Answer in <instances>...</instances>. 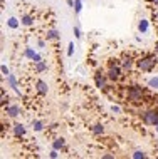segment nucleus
<instances>
[{"mask_svg":"<svg viewBox=\"0 0 158 159\" xmlns=\"http://www.w3.org/2000/svg\"><path fill=\"white\" fill-rule=\"evenodd\" d=\"M155 64H157V59H155V57H146V59L140 60V69L141 70H150Z\"/></svg>","mask_w":158,"mask_h":159,"instance_id":"1","label":"nucleus"},{"mask_svg":"<svg viewBox=\"0 0 158 159\" xmlns=\"http://www.w3.org/2000/svg\"><path fill=\"white\" fill-rule=\"evenodd\" d=\"M145 122L146 124H155L158 126V112H153V110H150L145 114Z\"/></svg>","mask_w":158,"mask_h":159,"instance_id":"2","label":"nucleus"},{"mask_svg":"<svg viewBox=\"0 0 158 159\" xmlns=\"http://www.w3.org/2000/svg\"><path fill=\"white\" fill-rule=\"evenodd\" d=\"M141 97V90L140 89H131L129 90V99L131 100H138Z\"/></svg>","mask_w":158,"mask_h":159,"instance_id":"3","label":"nucleus"},{"mask_svg":"<svg viewBox=\"0 0 158 159\" xmlns=\"http://www.w3.org/2000/svg\"><path fill=\"white\" fill-rule=\"evenodd\" d=\"M37 89H39L40 94H46V92H47V86H46V82L39 80V82H37Z\"/></svg>","mask_w":158,"mask_h":159,"instance_id":"4","label":"nucleus"},{"mask_svg":"<svg viewBox=\"0 0 158 159\" xmlns=\"http://www.w3.org/2000/svg\"><path fill=\"white\" fill-rule=\"evenodd\" d=\"M118 75H119V69H118V67H113V69L109 70V77H111V79H116Z\"/></svg>","mask_w":158,"mask_h":159,"instance_id":"5","label":"nucleus"},{"mask_svg":"<svg viewBox=\"0 0 158 159\" xmlns=\"http://www.w3.org/2000/svg\"><path fill=\"white\" fill-rule=\"evenodd\" d=\"M7 112H9L12 117H14V116H17V114H19V107H15V106H12V107H7Z\"/></svg>","mask_w":158,"mask_h":159,"instance_id":"6","label":"nucleus"},{"mask_svg":"<svg viewBox=\"0 0 158 159\" xmlns=\"http://www.w3.org/2000/svg\"><path fill=\"white\" fill-rule=\"evenodd\" d=\"M61 35H59V32L57 30H50L49 34H47V39H59Z\"/></svg>","mask_w":158,"mask_h":159,"instance_id":"7","label":"nucleus"},{"mask_svg":"<svg viewBox=\"0 0 158 159\" xmlns=\"http://www.w3.org/2000/svg\"><path fill=\"white\" fill-rule=\"evenodd\" d=\"M24 132H25V129H24V126H20V124H17V126H15V134H17V136H22Z\"/></svg>","mask_w":158,"mask_h":159,"instance_id":"8","label":"nucleus"},{"mask_svg":"<svg viewBox=\"0 0 158 159\" xmlns=\"http://www.w3.org/2000/svg\"><path fill=\"white\" fill-rule=\"evenodd\" d=\"M64 146V139H57L56 142H54V149H59V148H62Z\"/></svg>","mask_w":158,"mask_h":159,"instance_id":"9","label":"nucleus"},{"mask_svg":"<svg viewBox=\"0 0 158 159\" xmlns=\"http://www.w3.org/2000/svg\"><path fill=\"white\" fill-rule=\"evenodd\" d=\"M146 29H148V24H146V20H141V22H140V30H141V32H145Z\"/></svg>","mask_w":158,"mask_h":159,"instance_id":"10","label":"nucleus"},{"mask_svg":"<svg viewBox=\"0 0 158 159\" xmlns=\"http://www.w3.org/2000/svg\"><path fill=\"white\" fill-rule=\"evenodd\" d=\"M150 87H153V89H158V77L150 80Z\"/></svg>","mask_w":158,"mask_h":159,"instance_id":"11","label":"nucleus"},{"mask_svg":"<svg viewBox=\"0 0 158 159\" xmlns=\"http://www.w3.org/2000/svg\"><path fill=\"white\" fill-rule=\"evenodd\" d=\"M22 24H24V25H30V24H32V17H24V19H22Z\"/></svg>","mask_w":158,"mask_h":159,"instance_id":"12","label":"nucleus"},{"mask_svg":"<svg viewBox=\"0 0 158 159\" xmlns=\"http://www.w3.org/2000/svg\"><path fill=\"white\" fill-rule=\"evenodd\" d=\"M9 25L12 27V29H15V27H17L19 24H17V20H15V19H10V20H9Z\"/></svg>","mask_w":158,"mask_h":159,"instance_id":"13","label":"nucleus"},{"mask_svg":"<svg viewBox=\"0 0 158 159\" xmlns=\"http://www.w3.org/2000/svg\"><path fill=\"white\" fill-rule=\"evenodd\" d=\"M133 158H135V159H140V158H145V154H143V152H140V151H136V152H135V154H133Z\"/></svg>","mask_w":158,"mask_h":159,"instance_id":"14","label":"nucleus"},{"mask_svg":"<svg viewBox=\"0 0 158 159\" xmlns=\"http://www.w3.org/2000/svg\"><path fill=\"white\" fill-rule=\"evenodd\" d=\"M46 69H47L46 64H39V65H37V70H39V72H42V70H46Z\"/></svg>","mask_w":158,"mask_h":159,"instance_id":"15","label":"nucleus"},{"mask_svg":"<svg viewBox=\"0 0 158 159\" xmlns=\"http://www.w3.org/2000/svg\"><path fill=\"white\" fill-rule=\"evenodd\" d=\"M103 131H104L103 129V126H94V132H98L99 134V132H103Z\"/></svg>","mask_w":158,"mask_h":159,"instance_id":"16","label":"nucleus"},{"mask_svg":"<svg viewBox=\"0 0 158 159\" xmlns=\"http://www.w3.org/2000/svg\"><path fill=\"white\" fill-rule=\"evenodd\" d=\"M34 129L40 131V129H42V124H40V122H35V124H34Z\"/></svg>","mask_w":158,"mask_h":159,"instance_id":"17","label":"nucleus"},{"mask_svg":"<svg viewBox=\"0 0 158 159\" xmlns=\"http://www.w3.org/2000/svg\"><path fill=\"white\" fill-rule=\"evenodd\" d=\"M76 12H81V0H76Z\"/></svg>","mask_w":158,"mask_h":159,"instance_id":"18","label":"nucleus"},{"mask_svg":"<svg viewBox=\"0 0 158 159\" xmlns=\"http://www.w3.org/2000/svg\"><path fill=\"white\" fill-rule=\"evenodd\" d=\"M129 67H131V60H126V62H125V69H129Z\"/></svg>","mask_w":158,"mask_h":159,"instance_id":"19","label":"nucleus"},{"mask_svg":"<svg viewBox=\"0 0 158 159\" xmlns=\"http://www.w3.org/2000/svg\"><path fill=\"white\" fill-rule=\"evenodd\" d=\"M2 72H3V74H5V75H7V74H9V69H7V67H5V65H3V67H2Z\"/></svg>","mask_w":158,"mask_h":159,"instance_id":"20","label":"nucleus"},{"mask_svg":"<svg viewBox=\"0 0 158 159\" xmlns=\"http://www.w3.org/2000/svg\"><path fill=\"white\" fill-rule=\"evenodd\" d=\"M72 47H74V45L71 44V45H69V50H67V54H69V55H72Z\"/></svg>","mask_w":158,"mask_h":159,"instance_id":"21","label":"nucleus"},{"mask_svg":"<svg viewBox=\"0 0 158 159\" xmlns=\"http://www.w3.org/2000/svg\"><path fill=\"white\" fill-rule=\"evenodd\" d=\"M155 2H158V0H155Z\"/></svg>","mask_w":158,"mask_h":159,"instance_id":"22","label":"nucleus"}]
</instances>
